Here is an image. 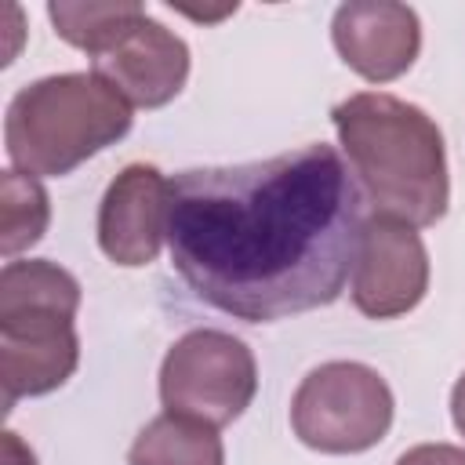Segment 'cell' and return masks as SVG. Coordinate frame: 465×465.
<instances>
[{"label": "cell", "mask_w": 465, "mask_h": 465, "mask_svg": "<svg viewBox=\"0 0 465 465\" xmlns=\"http://www.w3.org/2000/svg\"><path fill=\"white\" fill-rule=\"evenodd\" d=\"M258 389V367L251 349L214 327L182 334L160 367V400L167 414L196 418L203 425L236 421Z\"/></svg>", "instance_id": "5"}, {"label": "cell", "mask_w": 465, "mask_h": 465, "mask_svg": "<svg viewBox=\"0 0 465 465\" xmlns=\"http://www.w3.org/2000/svg\"><path fill=\"white\" fill-rule=\"evenodd\" d=\"M131 465H225L222 436L214 425L182 414L153 418L131 443Z\"/></svg>", "instance_id": "11"}, {"label": "cell", "mask_w": 465, "mask_h": 465, "mask_svg": "<svg viewBox=\"0 0 465 465\" xmlns=\"http://www.w3.org/2000/svg\"><path fill=\"white\" fill-rule=\"evenodd\" d=\"M171 182L153 163H127L98 207V247L109 262L138 269L156 262L167 236Z\"/></svg>", "instance_id": "8"}, {"label": "cell", "mask_w": 465, "mask_h": 465, "mask_svg": "<svg viewBox=\"0 0 465 465\" xmlns=\"http://www.w3.org/2000/svg\"><path fill=\"white\" fill-rule=\"evenodd\" d=\"M360 232V185L327 142L171 182L167 243L178 276L243 323L331 305L356 265Z\"/></svg>", "instance_id": "1"}, {"label": "cell", "mask_w": 465, "mask_h": 465, "mask_svg": "<svg viewBox=\"0 0 465 465\" xmlns=\"http://www.w3.org/2000/svg\"><path fill=\"white\" fill-rule=\"evenodd\" d=\"M429 291V254L414 225L374 214L363 222L352 265V305L371 320L411 312Z\"/></svg>", "instance_id": "6"}, {"label": "cell", "mask_w": 465, "mask_h": 465, "mask_svg": "<svg viewBox=\"0 0 465 465\" xmlns=\"http://www.w3.org/2000/svg\"><path fill=\"white\" fill-rule=\"evenodd\" d=\"M47 15L54 22V33L65 44H73V47H80V51L98 58L127 33V25L138 15H145V7L134 4V0H109V4H94V0L65 4V0H54V4H47Z\"/></svg>", "instance_id": "13"}, {"label": "cell", "mask_w": 465, "mask_h": 465, "mask_svg": "<svg viewBox=\"0 0 465 465\" xmlns=\"http://www.w3.org/2000/svg\"><path fill=\"white\" fill-rule=\"evenodd\" d=\"M51 222V200L33 174L4 171L0 174V254L15 258L33 247Z\"/></svg>", "instance_id": "14"}, {"label": "cell", "mask_w": 465, "mask_h": 465, "mask_svg": "<svg viewBox=\"0 0 465 465\" xmlns=\"http://www.w3.org/2000/svg\"><path fill=\"white\" fill-rule=\"evenodd\" d=\"M131 131V102L91 73H58L22 87L7 105L4 142L22 174H69Z\"/></svg>", "instance_id": "3"}, {"label": "cell", "mask_w": 465, "mask_h": 465, "mask_svg": "<svg viewBox=\"0 0 465 465\" xmlns=\"http://www.w3.org/2000/svg\"><path fill=\"white\" fill-rule=\"evenodd\" d=\"M331 120L360 185L385 218L436 225L447 214L443 134L425 109L385 91H360L338 102Z\"/></svg>", "instance_id": "2"}, {"label": "cell", "mask_w": 465, "mask_h": 465, "mask_svg": "<svg viewBox=\"0 0 465 465\" xmlns=\"http://www.w3.org/2000/svg\"><path fill=\"white\" fill-rule=\"evenodd\" d=\"M80 363V338L73 316L25 309L0 316V385L4 411L22 396L54 392L73 378Z\"/></svg>", "instance_id": "7"}, {"label": "cell", "mask_w": 465, "mask_h": 465, "mask_svg": "<svg viewBox=\"0 0 465 465\" xmlns=\"http://www.w3.org/2000/svg\"><path fill=\"white\" fill-rule=\"evenodd\" d=\"M25 309H47V312L76 316V309H80L76 276L54 262H44V258L7 262L0 272V316L4 312H25Z\"/></svg>", "instance_id": "12"}, {"label": "cell", "mask_w": 465, "mask_h": 465, "mask_svg": "<svg viewBox=\"0 0 465 465\" xmlns=\"http://www.w3.org/2000/svg\"><path fill=\"white\" fill-rule=\"evenodd\" d=\"M94 73L113 84L131 105L160 109L189 80V47L156 18L138 15L127 33L94 58Z\"/></svg>", "instance_id": "10"}, {"label": "cell", "mask_w": 465, "mask_h": 465, "mask_svg": "<svg viewBox=\"0 0 465 465\" xmlns=\"http://www.w3.org/2000/svg\"><path fill=\"white\" fill-rule=\"evenodd\" d=\"M392 407V389L374 367L331 360L302 378L291 400V429L320 454H360L389 432Z\"/></svg>", "instance_id": "4"}, {"label": "cell", "mask_w": 465, "mask_h": 465, "mask_svg": "<svg viewBox=\"0 0 465 465\" xmlns=\"http://www.w3.org/2000/svg\"><path fill=\"white\" fill-rule=\"evenodd\" d=\"M450 418H454L458 432L465 436V374L454 381V392H450Z\"/></svg>", "instance_id": "17"}, {"label": "cell", "mask_w": 465, "mask_h": 465, "mask_svg": "<svg viewBox=\"0 0 465 465\" xmlns=\"http://www.w3.org/2000/svg\"><path fill=\"white\" fill-rule=\"evenodd\" d=\"M4 465H36L33 450L18 440V432H4Z\"/></svg>", "instance_id": "16"}, {"label": "cell", "mask_w": 465, "mask_h": 465, "mask_svg": "<svg viewBox=\"0 0 465 465\" xmlns=\"http://www.w3.org/2000/svg\"><path fill=\"white\" fill-rule=\"evenodd\" d=\"M331 40L341 62L371 84L403 76L421 51L414 7L396 0H349L334 11Z\"/></svg>", "instance_id": "9"}, {"label": "cell", "mask_w": 465, "mask_h": 465, "mask_svg": "<svg viewBox=\"0 0 465 465\" xmlns=\"http://www.w3.org/2000/svg\"><path fill=\"white\" fill-rule=\"evenodd\" d=\"M396 465H465V450L454 443H418L403 450Z\"/></svg>", "instance_id": "15"}]
</instances>
